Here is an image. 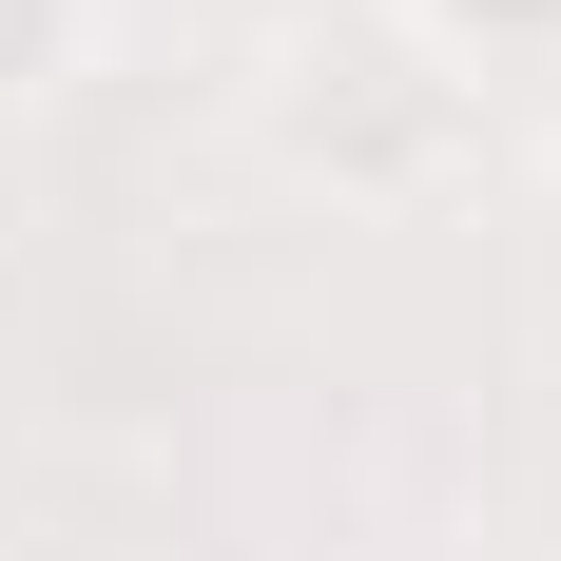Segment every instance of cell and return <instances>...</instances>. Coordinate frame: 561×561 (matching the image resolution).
I'll list each match as a JSON object with an SVG mask.
<instances>
[{
    "instance_id": "2",
    "label": "cell",
    "mask_w": 561,
    "mask_h": 561,
    "mask_svg": "<svg viewBox=\"0 0 561 561\" xmlns=\"http://www.w3.org/2000/svg\"><path fill=\"white\" fill-rule=\"evenodd\" d=\"M78 39H98V0H0V98L78 78Z\"/></svg>"
},
{
    "instance_id": "1",
    "label": "cell",
    "mask_w": 561,
    "mask_h": 561,
    "mask_svg": "<svg viewBox=\"0 0 561 561\" xmlns=\"http://www.w3.org/2000/svg\"><path fill=\"white\" fill-rule=\"evenodd\" d=\"M272 136L330 194H368V214H407V194H446L465 174V78L426 20H388V0H290V39H272Z\"/></svg>"
}]
</instances>
